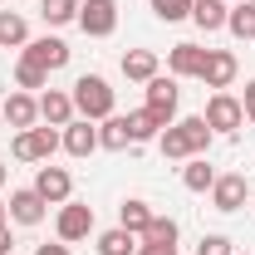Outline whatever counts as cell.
<instances>
[{
	"label": "cell",
	"mask_w": 255,
	"mask_h": 255,
	"mask_svg": "<svg viewBox=\"0 0 255 255\" xmlns=\"http://www.w3.org/2000/svg\"><path fill=\"white\" fill-rule=\"evenodd\" d=\"M182 187L187 191H211L216 187V167L206 157H187V167H182Z\"/></svg>",
	"instance_id": "603a6c76"
},
{
	"label": "cell",
	"mask_w": 255,
	"mask_h": 255,
	"mask_svg": "<svg viewBox=\"0 0 255 255\" xmlns=\"http://www.w3.org/2000/svg\"><path fill=\"white\" fill-rule=\"evenodd\" d=\"M39 20L44 25H79V0H39Z\"/></svg>",
	"instance_id": "cb8c5ba5"
},
{
	"label": "cell",
	"mask_w": 255,
	"mask_h": 255,
	"mask_svg": "<svg viewBox=\"0 0 255 255\" xmlns=\"http://www.w3.org/2000/svg\"><path fill=\"white\" fill-rule=\"evenodd\" d=\"M137 255H177V246H147V241H137Z\"/></svg>",
	"instance_id": "1f68e13d"
},
{
	"label": "cell",
	"mask_w": 255,
	"mask_h": 255,
	"mask_svg": "<svg viewBox=\"0 0 255 255\" xmlns=\"http://www.w3.org/2000/svg\"><path fill=\"white\" fill-rule=\"evenodd\" d=\"M251 201H255V196H251Z\"/></svg>",
	"instance_id": "f35d334b"
},
{
	"label": "cell",
	"mask_w": 255,
	"mask_h": 255,
	"mask_svg": "<svg viewBox=\"0 0 255 255\" xmlns=\"http://www.w3.org/2000/svg\"><path fill=\"white\" fill-rule=\"evenodd\" d=\"M94 206H84V201H64L59 216H54V236H59L64 246H74V241H89L94 236Z\"/></svg>",
	"instance_id": "8992f818"
},
{
	"label": "cell",
	"mask_w": 255,
	"mask_h": 255,
	"mask_svg": "<svg viewBox=\"0 0 255 255\" xmlns=\"http://www.w3.org/2000/svg\"><path fill=\"white\" fill-rule=\"evenodd\" d=\"M241 108H246V123L255 128V79L246 84V98H241Z\"/></svg>",
	"instance_id": "4dcf8cb0"
},
{
	"label": "cell",
	"mask_w": 255,
	"mask_h": 255,
	"mask_svg": "<svg viewBox=\"0 0 255 255\" xmlns=\"http://www.w3.org/2000/svg\"><path fill=\"white\" fill-rule=\"evenodd\" d=\"M236 74H241V64H236L231 49H206V64H201V74H196V79H201L206 89H216V94H221V89L236 84Z\"/></svg>",
	"instance_id": "9c48e42d"
},
{
	"label": "cell",
	"mask_w": 255,
	"mask_h": 255,
	"mask_svg": "<svg viewBox=\"0 0 255 255\" xmlns=\"http://www.w3.org/2000/svg\"><path fill=\"white\" fill-rule=\"evenodd\" d=\"M152 15L162 25H177V20H191V0H152Z\"/></svg>",
	"instance_id": "f1b7e54d"
},
{
	"label": "cell",
	"mask_w": 255,
	"mask_h": 255,
	"mask_svg": "<svg viewBox=\"0 0 255 255\" xmlns=\"http://www.w3.org/2000/svg\"><path fill=\"white\" fill-rule=\"evenodd\" d=\"M157 74H162V64H157L152 49H128L123 54V79L128 84H147V79H157Z\"/></svg>",
	"instance_id": "e0dca14e"
},
{
	"label": "cell",
	"mask_w": 255,
	"mask_h": 255,
	"mask_svg": "<svg viewBox=\"0 0 255 255\" xmlns=\"http://www.w3.org/2000/svg\"><path fill=\"white\" fill-rule=\"evenodd\" d=\"M0 5H5V0H0Z\"/></svg>",
	"instance_id": "8d00e7d4"
},
{
	"label": "cell",
	"mask_w": 255,
	"mask_h": 255,
	"mask_svg": "<svg viewBox=\"0 0 255 255\" xmlns=\"http://www.w3.org/2000/svg\"><path fill=\"white\" fill-rule=\"evenodd\" d=\"M177 103H182V89H177V79L172 74H157V79H147V113L157 118L162 128H172L177 123Z\"/></svg>",
	"instance_id": "277c9868"
},
{
	"label": "cell",
	"mask_w": 255,
	"mask_h": 255,
	"mask_svg": "<svg viewBox=\"0 0 255 255\" xmlns=\"http://www.w3.org/2000/svg\"><path fill=\"white\" fill-rule=\"evenodd\" d=\"M10 251H15V241H10V221H5L0 226V255H10Z\"/></svg>",
	"instance_id": "836d02e7"
},
{
	"label": "cell",
	"mask_w": 255,
	"mask_h": 255,
	"mask_svg": "<svg viewBox=\"0 0 255 255\" xmlns=\"http://www.w3.org/2000/svg\"><path fill=\"white\" fill-rule=\"evenodd\" d=\"M142 241L147 246H177V221L172 216H152V226L142 231Z\"/></svg>",
	"instance_id": "83f0119b"
},
{
	"label": "cell",
	"mask_w": 255,
	"mask_h": 255,
	"mask_svg": "<svg viewBox=\"0 0 255 255\" xmlns=\"http://www.w3.org/2000/svg\"><path fill=\"white\" fill-rule=\"evenodd\" d=\"M5 182H10V167H5V162H0V187H5Z\"/></svg>",
	"instance_id": "e575fe53"
},
{
	"label": "cell",
	"mask_w": 255,
	"mask_h": 255,
	"mask_svg": "<svg viewBox=\"0 0 255 255\" xmlns=\"http://www.w3.org/2000/svg\"><path fill=\"white\" fill-rule=\"evenodd\" d=\"M30 44V25L15 10H0V49H25Z\"/></svg>",
	"instance_id": "ffe728a7"
},
{
	"label": "cell",
	"mask_w": 255,
	"mask_h": 255,
	"mask_svg": "<svg viewBox=\"0 0 255 255\" xmlns=\"http://www.w3.org/2000/svg\"><path fill=\"white\" fill-rule=\"evenodd\" d=\"M152 216H157V211H152L147 201H137V196H128L123 206H118V226H123V231H132L137 241H142V231L152 226Z\"/></svg>",
	"instance_id": "d6986e66"
},
{
	"label": "cell",
	"mask_w": 255,
	"mask_h": 255,
	"mask_svg": "<svg viewBox=\"0 0 255 255\" xmlns=\"http://www.w3.org/2000/svg\"><path fill=\"white\" fill-rule=\"evenodd\" d=\"M34 191L49 201V206H64V201H74V177H69V167H34Z\"/></svg>",
	"instance_id": "ba28073f"
},
{
	"label": "cell",
	"mask_w": 255,
	"mask_h": 255,
	"mask_svg": "<svg viewBox=\"0 0 255 255\" xmlns=\"http://www.w3.org/2000/svg\"><path fill=\"white\" fill-rule=\"evenodd\" d=\"M5 206H10V221H15V226H39V221H44V211H49V201H44L34 187H15Z\"/></svg>",
	"instance_id": "30bf717a"
},
{
	"label": "cell",
	"mask_w": 255,
	"mask_h": 255,
	"mask_svg": "<svg viewBox=\"0 0 255 255\" xmlns=\"http://www.w3.org/2000/svg\"><path fill=\"white\" fill-rule=\"evenodd\" d=\"M196 255H236V246H231V236H221V231H211V236H201V246H196Z\"/></svg>",
	"instance_id": "f546056e"
},
{
	"label": "cell",
	"mask_w": 255,
	"mask_h": 255,
	"mask_svg": "<svg viewBox=\"0 0 255 255\" xmlns=\"http://www.w3.org/2000/svg\"><path fill=\"white\" fill-rule=\"evenodd\" d=\"M64 147V137H59V128H25V132H15V142H10V157L15 162H49L54 152Z\"/></svg>",
	"instance_id": "3957f363"
},
{
	"label": "cell",
	"mask_w": 255,
	"mask_h": 255,
	"mask_svg": "<svg viewBox=\"0 0 255 255\" xmlns=\"http://www.w3.org/2000/svg\"><path fill=\"white\" fill-rule=\"evenodd\" d=\"M128 132H132V142H157L162 123L147 113V108H132V113H128Z\"/></svg>",
	"instance_id": "4316f807"
},
{
	"label": "cell",
	"mask_w": 255,
	"mask_h": 255,
	"mask_svg": "<svg viewBox=\"0 0 255 255\" xmlns=\"http://www.w3.org/2000/svg\"><path fill=\"white\" fill-rule=\"evenodd\" d=\"M59 137L69 157H94L98 152V123H89V118H74L69 128H59Z\"/></svg>",
	"instance_id": "5bb4252c"
},
{
	"label": "cell",
	"mask_w": 255,
	"mask_h": 255,
	"mask_svg": "<svg viewBox=\"0 0 255 255\" xmlns=\"http://www.w3.org/2000/svg\"><path fill=\"white\" fill-rule=\"evenodd\" d=\"M246 201H251V187H246V177H241V172L216 177V187H211V206H216V211H226V216H231V211H241Z\"/></svg>",
	"instance_id": "7c38bea8"
},
{
	"label": "cell",
	"mask_w": 255,
	"mask_h": 255,
	"mask_svg": "<svg viewBox=\"0 0 255 255\" xmlns=\"http://www.w3.org/2000/svg\"><path fill=\"white\" fill-rule=\"evenodd\" d=\"M226 30L236 34L241 44H251L255 39V5L246 0V5H231V15H226Z\"/></svg>",
	"instance_id": "484cf974"
},
{
	"label": "cell",
	"mask_w": 255,
	"mask_h": 255,
	"mask_svg": "<svg viewBox=\"0 0 255 255\" xmlns=\"http://www.w3.org/2000/svg\"><path fill=\"white\" fill-rule=\"evenodd\" d=\"M251 5H255V0H251Z\"/></svg>",
	"instance_id": "74e56055"
},
{
	"label": "cell",
	"mask_w": 255,
	"mask_h": 255,
	"mask_svg": "<svg viewBox=\"0 0 255 255\" xmlns=\"http://www.w3.org/2000/svg\"><path fill=\"white\" fill-rule=\"evenodd\" d=\"M98 255H137V236L123 231V226H113V231H98Z\"/></svg>",
	"instance_id": "7402d4cb"
},
{
	"label": "cell",
	"mask_w": 255,
	"mask_h": 255,
	"mask_svg": "<svg viewBox=\"0 0 255 255\" xmlns=\"http://www.w3.org/2000/svg\"><path fill=\"white\" fill-rule=\"evenodd\" d=\"M20 54H25V59H34L39 69H49V74H54V69H64V64H69V54H74V49L64 44L59 34H39V39H30Z\"/></svg>",
	"instance_id": "8fae6325"
},
{
	"label": "cell",
	"mask_w": 255,
	"mask_h": 255,
	"mask_svg": "<svg viewBox=\"0 0 255 255\" xmlns=\"http://www.w3.org/2000/svg\"><path fill=\"white\" fill-rule=\"evenodd\" d=\"M15 89H25V94H34V89H49V69H39L34 59H15Z\"/></svg>",
	"instance_id": "d4e9b609"
},
{
	"label": "cell",
	"mask_w": 255,
	"mask_h": 255,
	"mask_svg": "<svg viewBox=\"0 0 255 255\" xmlns=\"http://www.w3.org/2000/svg\"><path fill=\"white\" fill-rule=\"evenodd\" d=\"M74 94V113L79 118H89V123H103V118H113V89H108V79L103 74H79V84L69 89Z\"/></svg>",
	"instance_id": "7a4b0ae2"
},
{
	"label": "cell",
	"mask_w": 255,
	"mask_h": 255,
	"mask_svg": "<svg viewBox=\"0 0 255 255\" xmlns=\"http://www.w3.org/2000/svg\"><path fill=\"white\" fill-rule=\"evenodd\" d=\"M34 255H74L64 241H54V246H34Z\"/></svg>",
	"instance_id": "d6a6232c"
},
{
	"label": "cell",
	"mask_w": 255,
	"mask_h": 255,
	"mask_svg": "<svg viewBox=\"0 0 255 255\" xmlns=\"http://www.w3.org/2000/svg\"><path fill=\"white\" fill-rule=\"evenodd\" d=\"M98 147H108V152H123V147H132V132H128V118H103L98 123Z\"/></svg>",
	"instance_id": "44dd1931"
},
{
	"label": "cell",
	"mask_w": 255,
	"mask_h": 255,
	"mask_svg": "<svg viewBox=\"0 0 255 255\" xmlns=\"http://www.w3.org/2000/svg\"><path fill=\"white\" fill-rule=\"evenodd\" d=\"M0 118L15 128V132H25V128H34V123H39V98H34V94H25V89H15V94L0 103Z\"/></svg>",
	"instance_id": "4fadbf2b"
},
{
	"label": "cell",
	"mask_w": 255,
	"mask_h": 255,
	"mask_svg": "<svg viewBox=\"0 0 255 255\" xmlns=\"http://www.w3.org/2000/svg\"><path fill=\"white\" fill-rule=\"evenodd\" d=\"M201 64H206V49H201V44H191V39H182V44H172V49H167V74H172V79H196V74H201Z\"/></svg>",
	"instance_id": "9a60e30c"
},
{
	"label": "cell",
	"mask_w": 255,
	"mask_h": 255,
	"mask_svg": "<svg viewBox=\"0 0 255 255\" xmlns=\"http://www.w3.org/2000/svg\"><path fill=\"white\" fill-rule=\"evenodd\" d=\"M201 118H206V128H211V132H226V137H231V132H241V128H246V108H241V98L236 94H211L206 98V113H201Z\"/></svg>",
	"instance_id": "5b68a950"
},
{
	"label": "cell",
	"mask_w": 255,
	"mask_h": 255,
	"mask_svg": "<svg viewBox=\"0 0 255 255\" xmlns=\"http://www.w3.org/2000/svg\"><path fill=\"white\" fill-rule=\"evenodd\" d=\"M39 118L49 128H69L79 113H74V94H64V89H44L39 94Z\"/></svg>",
	"instance_id": "2e32d148"
},
{
	"label": "cell",
	"mask_w": 255,
	"mask_h": 255,
	"mask_svg": "<svg viewBox=\"0 0 255 255\" xmlns=\"http://www.w3.org/2000/svg\"><path fill=\"white\" fill-rule=\"evenodd\" d=\"M211 128H206V118L196 113V118H182V123L162 128L157 132V152L167 162H187V157H206V147H211Z\"/></svg>",
	"instance_id": "6da1fadb"
},
{
	"label": "cell",
	"mask_w": 255,
	"mask_h": 255,
	"mask_svg": "<svg viewBox=\"0 0 255 255\" xmlns=\"http://www.w3.org/2000/svg\"><path fill=\"white\" fill-rule=\"evenodd\" d=\"M79 30L89 39H108L118 30V0H79Z\"/></svg>",
	"instance_id": "52a82bcc"
},
{
	"label": "cell",
	"mask_w": 255,
	"mask_h": 255,
	"mask_svg": "<svg viewBox=\"0 0 255 255\" xmlns=\"http://www.w3.org/2000/svg\"><path fill=\"white\" fill-rule=\"evenodd\" d=\"M5 221H10V206H5V201H0V226H5Z\"/></svg>",
	"instance_id": "d590c367"
},
{
	"label": "cell",
	"mask_w": 255,
	"mask_h": 255,
	"mask_svg": "<svg viewBox=\"0 0 255 255\" xmlns=\"http://www.w3.org/2000/svg\"><path fill=\"white\" fill-rule=\"evenodd\" d=\"M226 15H231L226 0H191V20H196V30H201V34L226 30Z\"/></svg>",
	"instance_id": "ac0fdd59"
}]
</instances>
